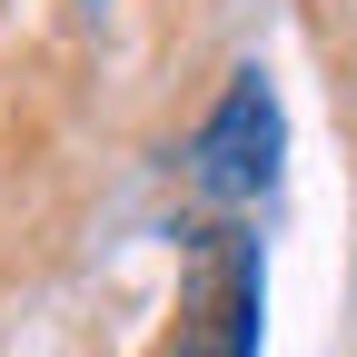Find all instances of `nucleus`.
Listing matches in <instances>:
<instances>
[{
  "label": "nucleus",
  "instance_id": "obj_1",
  "mask_svg": "<svg viewBox=\"0 0 357 357\" xmlns=\"http://www.w3.org/2000/svg\"><path fill=\"white\" fill-rule=\"evenodd\" d=\"M278 149H288L278 89H268L258 70H238L229 89H218V109L199 119V139H189V189L218 199V208H238V199H258L268 178H278Z\"/></svg>",
  "mask_w": 357,
  "mask_h": 357
}]
</instances>
